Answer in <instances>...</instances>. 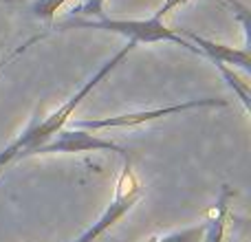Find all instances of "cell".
I'll list each match as a JSON object with an SVG mask.
<instances>
[{
  "label": "cell",
  "instance_id": "cell-1",
  "mask_svg": "<svg viewBox=\"0 0 251 242\" xmlns=\"http://www.w3.org/2000/svg\"><path fill=\"white\" fill-rule=\"evenodd\" d=\"M134 47H137V44L126 42L119 51H115L113 55H110L108 60H106L104 64H101L100 69H97L95 73H93L91 77H88L86 82H84L82 86H79L77 91H75L73 95L60 106V108L53 110V113H49L47 117H35L33 121H31V123L26 125V128L22 130V132L18 134L7 147L0 150V169H4L7 165L16 163V161H20V159H26V156H35V150H38L42 143H47L49 139L62 128V125L69 123L71 117L75 115V110L79 108V104H82V101L86 99V97L91 95V93L95 91V88L100 86V84L104 82V79L108 77L119 64H122L126 57L134 51Z\"/></svg>",
  "mask_w": 251,
  "mask_h": 242
},
{
  "label": "cell",
  "instance_id": "cell-2",
  "mask_svg": "<svg viewBox=\"0 0 251 242\" xmlns=\"http://www.w3.org/2000/svg\"><path fill=\"white\" fill-rule=\"evenodd\" d=\"M62 29H95V31H108V33L122 35L132 44H156V42H172L181 48L196 53L194 47L183 38L178 31L170 29L163 20L150 16V18H139V20H128V18H101V20H82V18H69V20L60 22Z\"/></svg>",
  "mask_w": 251,
  "mask_h": 242
},
{
  "label": "cell",
  "instance_id": "cell-3",
  "mask_svg": "<svg viewBox=\"0 0 251 242\" xmlns=\"http://www.w3.org/2000/svg\"><path fill=\"white\" fill-rule=\"evenodd\" d=\"M229 101L225 99H214V97H203V99H187L181 104L163 106V108H152V110H137V113H126V115H115V117H104V119H71L69 123L75 128L88 130V132H100V130H110V128H137V125L150 123L161 117H170V115H181L187 110L196 108H227Z\"/></svg>",
  "mask_w": 251,
  "mask_h": 242
},
{
  "label": "cell",
  "instance_id": "cell-4",
  "mask_svg": "<svg viewBox=\"0 0 251 242\" xmlns=\"http://www.w3.org/2000/svg\"><path fill=\"white\" fill-rule=\"evenodd\" d=\"M141 198V183L134 176L130 159H124V172L117 181V190H115V198L106 205V209L100 214L95 222L86 227L82 234L71 242H95L100 236H104L110 227H115L119 220L139 203Z\"/></svg>",
  "mask_w": 251,
  "mask_h": 242
},
{
  "label": "cell",
  "instance_id": "cell-5",
  "mask_svg": "<svg viewBox=\"0 0 251 242\" xmlns=\"http://www.w3.org/2000/svg\"><path fill=\"white\" fill-rule=\"evenodd\" d=\"M79 152H117L124 159H128V150L122 147L119 143L104 139L95 132L75 128V125L66 123L49 139L47 143L35 150V156L40 154H79Z\"/></svg>",
  "mask_w": 251,
  "mask_h": 242
},
{
  "label": "cell",
  "instance_id": "cell-6",
  "mask_svg": "<svg viewBox=\"0 0 251 242\" xmlns=\"http://www.w3.org/2000/svg\"><path fill=\"white\" fill-rule=\"evenodd\" d=\"M178 33L199 51V55H205L212 64H227V66L231 64V69L238 66V69H243V71L251 69V57H249L247 47H243V48L227 47V44L214 42V40H207V38H203V35L194 33V31H187V29L178 31Z\"/></svg>",
  "mask_w": 251,
  "mask_h": 242
},
{
  "label": "cell",
  "instance_id": "cell-7",
  "mask_svg": "<svg viewBox=\"0 0 251 242\" xmlns=\"http://www.w3.org/2000/svg\"><path fill=\"white\" fill-rule=\"evenodd\" d=\"M7 4H16V7L25 9V13H29L35 20H42L47 24H51L55 20L57 11L64 7L69 0H4Z\"/></svg>",
  "mask_w": 251,
  "mask_h": 242
},
{
  "label": "cell",
  "instance_id": "cell-8",
  "mask_svg": "<svg viewBox=\"0 0 251 242\" xmlns=\"http://www.w3.org/2000/svg\"><path fill=\"white\" fill-rule=\"evenodd\" d=\"M231 192L223 190V196L218 200V214L216 218L205 222V238L203 242H223V229H225V216H227V200H229Z\"/></svg>",
  "mask_w": 251,
  "mask_h": 242
},
{
  "label": "cell",
  "instance_id": "cell-9",
  "mask_svg": "<svg viewBox=\"0 0 251 242\" xmlns=\"http://www.w3.org/2000/svg\"><path fill=\"white\" fill-rule=\"evenodd\" d=\"M203 238H205V222H199V225L168 231L163 236H156V238L143 240V242H203Z\"/></svg>",
  "mask_w": 251,
  "mask_h": 242
},
{
  "label": "cell",
  "instance_id": "cell-10",
  "mask_svg": "<svg viewBox=\"0 0 251 242\" xmlns=\"http://www.w3.org/2000/svg\"><path fill=\"white\" fill-rule=\"evenodd\" d=\"M106 0H82L79 4H75L71 9V18H82V20H101L106 18L104 11Z\"/></svg>",
  "mask_w": 251,
  "mask_h": 242
},
{
  "label": "cell",
  "instance_id": "cell-11",
  "mask_svg": "<svg viewBox=\"0 0 251 242\" xmlns=\"http://www.w3.org/2000/svg\"><path fill=\"white\" fill-rule=\"evenodd\" d=\"M42 38H44V35H33V38H29V40H26V42L18 44V47L13 48V51H9L4 57H0V71H2L7 64H11V62H16L18 57H20L22 53L26 51V48H29V47H33V44H35V42H40V40H42Z\"/></svg>",
  "mask_w": 251,
  "mask_h": 242
},
{
  "label": "cell",
  "instance_id": "cell-12",
  "mask_svg": "<svg viewBox=\"0 0 251 242\" xmlns=\"http://www.w3.org/2000/svg\"><path fill=\"white\" fill-rule=\"evenodd\" d=\"M187 2H190V0H165V2L161 4V7L154 11V18H159V20H163V18L168 16L170 11H174V9L183 7V4H187Z\"/></svg>",
  "mask_w": 251,
  "mask_h": 242
}]
</instances>
